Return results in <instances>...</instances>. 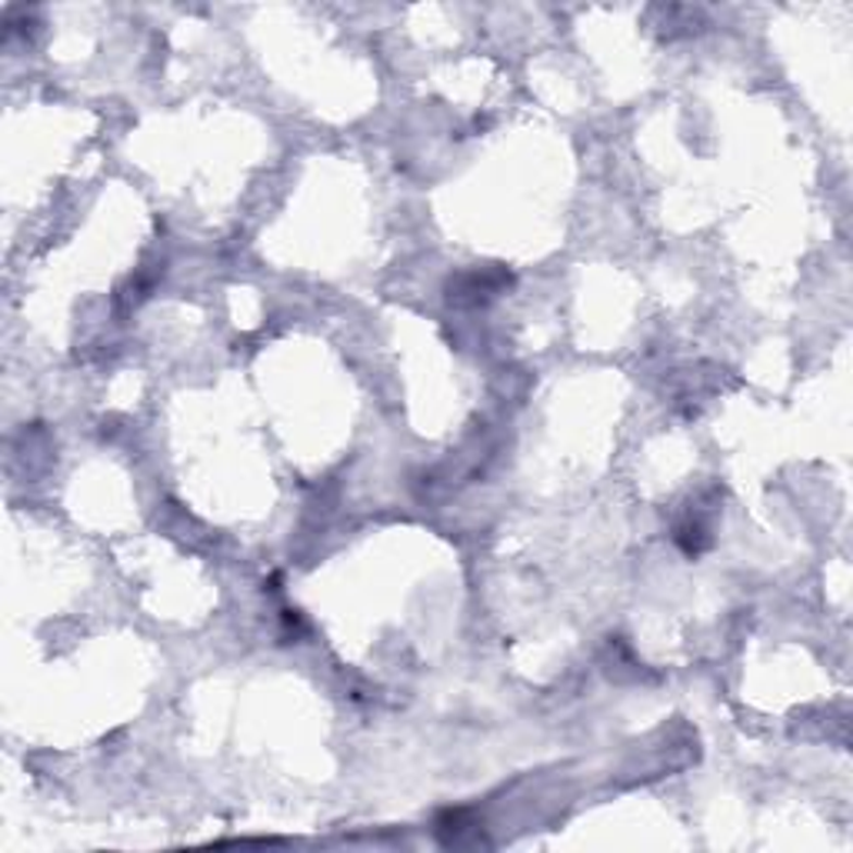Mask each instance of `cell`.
<instances>
[{"mask_svg": "<svg viewBox=\"0 0 853 853\" xmlns=\"http://www.w3.org/2000/svg\"><path fill=\"white\" fill-rule=\"evenodd\" d=\"M673 541H677V547L687 554V557H697V554H704L707 547H710V533H707V523L704 520H683L680 527H677V533H673Z\"/></svg>", "mask_w": 853, "mask_h": 853, "instance_id": "obj_2", "label": "cell"}, {"mask_svg": "<svg viewBox=\"0 0 853 853\" xmlns=\"http://www.w3.org/2000/svg\"><path fill=\"white\" fill-rule=\"evenodd\" d=\"M514 284V274L507 267H473V271L454 274L447 281V300L454 307H480L494 300L497 294H504Z\"/></svg>", "mask_w": 853, "mask_h": 853, "instance_id": "obj_1", "label": "cell"}]
</instances>
